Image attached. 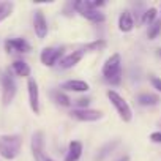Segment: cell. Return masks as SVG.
Listing matches in <instances>:
<instances>
[{"mask_svg": "<svg viewBox=\"0 0 161 161\" xmlns=\"http://www.w3.org/2000/svg\"><path fill=\"white\" fill-rule=\"evenodd\" d=\"M33 30H35V35L40 40L46 38L49 27H47V21H46L43 11H35V16H33Z\"/></svg>", "mask_w": 161, "mask_h": 161, "instance_id": "11", "label": "cell"}, {"mask_svg": "<svg viewBox=\"0 0 161 161\" xmlns=\"http://www.w3.org/2000/svg\"><path fill=\"white\" fill-rule=\"evenodd\" d=\"M103 77L111 86H119L122 80V57L120 54H112L103 65Z\"/></svg>", "mask_w": 161, "mask_h": 161, "instance_id": "1", "label": "cell"}, {"mask_svg": "<svg viewBox=\"0 0 161 161\" xmlns=\"http://www.w3.org/2000/svg\"><path fill=\"white\" fill-rule=\"evenodd\" d=\"M3 46L8 54H27L32 49L30 43L24 38H8Z\"/></svg>", "mask_w": 161, "mask_h": 161, "instance_id": "6", "label": "cell"}, {"mask_svg": "<svg viewBox=\"0 0 161 161\" xmlns=\"http://www.w3.org/2000/svg\"><path fill=\"white\" fill-rule=\"evenodd\" d=\"M150 82L153 86V89H156L158 92H161V77H156V76H152L150 77Z\"/></svg>", "mask_w": 161, "mask_h": 161, "instance_id": "25", "label": "cell"}, {"mask_svg": "<svg viewBox=\"0 0 161 161\" xmlns=\"http://www.w3.org/2000/svg\"><path fill=\"white\" fill-rule=\"evenodd\" d=\"M74 104L77 106L76 109H89V104H90V98H77L74 101Z\"/></svg>", "mask_w": 161, "mask_h": 161, "instance_id": "24", "label": "cell"}, {"mask_svg": "<svg viewBox=\"0 0 161 161\" xmlns=\"http://www.w3.org/2000/svg\"><path fill=\"white\" fill-rule=\"evenodd\" d=\"M22 139L19 134H3L0 136V156L5 159H14L21 153Z\"/></svg>", "mask_w": 161, "mask_h": 161, "instance_id": "2", "label": "cell"}, {"mask_svg": "<svg viewBox=\"0 0 161 161\" xmlns=\"http://www.w3.org/2000/svg\"><path fill=\"white\" fill-rule=\"evenodd\" d=\"M62 92H74V93H86L90 90V86L86 82V80L80 79H68L62 84Z\"/></svg>", "mask_w": 161, "mask_h": 161, "instance_id": "10", "label": "cell"}, {"mask_svg": "<svg viewBox=\"0 0 161 161\" xmlns=\"http://www.w3.org/2000/svg\"><path fill=\"white\" fill-rule=\"evenodd\" d=\"M117 161H130V156H128V155H125V156H122V158H119Z\"/></svg>", "mask_w": 161, "mask_h": 161, "instance_id": "27", "label": "cell"}, {"mask_svg": "<svg viewBox=\"0 0 161 161\" xmlns=\"http://www.w3.org/2000/svg\"><path fill=\"white\" fill-rule=\"evenodd\" d=\"M80 16L86 18L90 22H93V24H101V22L106 21L104 13H101L100 10H90V11H86V13H80Z\"/></svg>", "mask_w": 161, "mask_h": 161, "instance_id": "17", "label": "cell"}, {"mask_svg": "<svg viewBox=\"0 0 161 161\" xmlns=\"http://www.w3.org/2000/svg\"><path fill=\"white\" fill-rule=\"evenodd\" d=\"M27 93H29L30 109L35 114H40V90H38L36 80L33 77H29V80H27Z\"/></svg>", "mask_w": 161, "mask_h": 161, "instance_id": "8", "label": "cell"}, {"mask_svg": "<svg viewBox=\"0 0 161 161\" xmlns=\"http://www.w3.org/2000/svg\"><path fill=\"white\" fill-rule=\"evenodd\" d=\"M16 92H18V89H16L14 77L11 76L10 71H5L2 74V103L5 106H8L14 100Z\"/></svg>", "mask_w": 161, "mask_h": 161, "instance_id": "4", "label": "cell"}, {"mask_svg": "<svg viewBox=\"0 0 161 161\" xmlns=\"http://www.w3.org/2000/svg\"><path fill=\"white\" fill-rule=\"evenodd\" d=\"M51 97H52V100L58 104V106H69L71 104V100H69V97L65 93V92H62V90H52V93H51Z\"/></svg>", "mask_w": 161, "mask_h": 161, "instance_id": "19", "label": "cell"}, {"mask_svg": "<svg viewBox=\"0 0 161 161\" xmlns=\"http://www.w3.org/2000/svg\"><path fill=\"white\" fill-rule=\"evenodd\" d=\"M106 47V41L104 40H95V41H90V43H86L84 44V52L89 51V52H95V51H101Z\"/></svg>", "mask_w": 161, "mask_h": 161, "instance_id": "21", "label": "cell"}, {"mask_svg": "<svg viewBox=\"0 0 161 161\" xmlns=\"http://www.w3.org/2000/svg\"><path fill=\"white\" fill-rule=\"evenodd\" d=\"M119 144H120L119 141H112V142H108L106 145H103V147L100 148V152L97 153V156H95V161H103L106 156H109V155L114 152V148H115Z\"/></svg>", "mask_w": 161, "mask_h": 161, "instance_id": "18", "label": "cell"}, {"mask_svg": "<svg viewBox=\"0 0 161 161\" xmlns=\"http://www.w3.org/2000/svg\"><path fill=\"white\" fill-rule=\"evenodd\" d=\"M63 47H44L40 54V60L44 66H55L63 58Z\"/></svg>", "mask_w": 161, "mask_h": 161, "instance_id": "5", "label": "cell"}, {"mask_svg": "<svg viewBox=\"0 0 161 161\" xmlns=\"http://www.w3.org/2000/svg\"><path fill=\"white\" fill-rule=\"evenodd\" d=\"M69 117L77 122H97L103 117V112L98 109H73L69 112Z\"/></svg>", "mask_w": 161, "mask_h": 161, "instance_id": "7", "label": "cell"}, {"mask_svg": "<svg viewBox=\"0 0 161 161\" xmlns=\"http://www.w3.org/2000/svg\"><path fill=\"white\" fill-rule=\"evenodd\" d=\"M11 69L16 76L19 77H29L30 76V66L29 63H25L24 60H14L11 63Z\"/></svg>", "mask_w": 161, "mask_h": 161, "instance_id": "15", "label": "cell"}, {"mask_svg": "<svg viewBox=\"0 0 161 161\" xmlns=\"http://www.w3.org/2000/svg\"><path fill=\"white\" fill-rule=\"evenodd\" d=\"M134 29V19H133V14L130 11H123L120 16H119V30L123 32V33H128Z\"/></svg>", "mask_w": 161, "mask_h": 161, "instance_id": "14", "label": "cell"}, {"mask_svg": "<svg viewBox=\"0 0 161 161\" xmlns=\"http://www.w3.org/2000/svg\"><path fill=\"white\" fill-rule=\"evenodd\" d=\"M46 161H54V159H52V158H49V156H47V158H46Z\"/></svg>", "mask_w": 161, "mask_h": 161, "instance_id": "29", "label": "cell"}, {"mask_svg": "<svg viewBox=\"0 0 161 161\" xmlns=\"http://www.w3.org/2000/svg\"><path fill=\"white\" fill-rule=\"evenodd\" d=\"M13 13V3L11 2H2L0 3V22L5 21Z\"/></svg>", "mask_w": 161, "mask_h": 161, "instance_id": "23", "label": "cell"}, {"mask_svg": "<svg viewBox=\"0 0 161 161\" xmlns=\"http://www.w3.org/2000/svg\"><path fill=\"white\" fill-rule=\"evenodd\" d=\"M156 54H158V55L161 57V49H158V51H156Z\"/></svg>", "mask_w": 161, "mask_h": 161, "instance_id": "28", "label": "cell"}, {"mask_svg": "<svg viewBox=\"0 0 161 161\" xmlns=\"http://www.w3.org/2000/svg\"><path fill=\"white\" fill-rule=\"evenodd\" d=\"M82 57H84V51H82V49L73 51V52L63 55V58L58 62V66H60L62 69H69V68L76 66L80 60H82Z\"/></svg>", "mask_w": 161, "mask_h": 161, "instance_id": "12", "label": "cell"}, {"mask_svg": "<svg viewBox=\"0 0 161 161\" xmlns=\"http://www.w3.org/2000/svg\"><path fill=\"white\" fill-rule=\"evenodd\" d=\"M80 155H82V142L71 141L68 144V150H66V155H65L63 161H79Z\"/></svg>", "mask_w": 161, "mask_h": 161, "instance_id": "13", "label": "cell"}, {"mask_svg": "<svg viewBox=\"0 0 161 161\" xmlns=\"http://www.w3.org/2000/svg\"><path fill=\"white\" fill-rule=\"evenodd\" d=\"M44 134L41 131L33 133L32 136V153L35 161H46V155H44Z\"/></svg>", "mask_w": 161, "mask_h": 161, "instance_id": "9", "label": "cell"}, {"mask_svg": "<svg viewBox=\"0 0 161 161\" xmlns=\"http://www.w3.org/2000/svg\"><path fill=\"white\" fill-rule=\"evenodd\" d=\"M106 95H108L111 104L114 106V109L117 111L119 117H120L123 122H131V119H133V111H131L130 104L126 103V100H125L122 95H119L115 90H108Z\"/></svg>", "mask_w": 161, "mask_h": 161, "instance_id": "3", "label": "cell"}, {"mask_svg": "<svg viewBox=\"0 0 161 161\" xmlns=\"http://www.w3.org/2000/svg\"><path fill=\"white\" fill-rule=\"evenodd\" d=\"M158 11H156V8H148V10H145L144 13H142V24H145V25H150V24H153L158 18Z\"/></svg>", "mask_w": 161, "mask_h": 161, "instance_id": "20", "label": "cell"}, {"mask_svg": "<svg viewBox=\"0 0 161 161\" xmlns=\"http://www.w3.org/2000/svg\"><path fill=\"white\" fill-rule=\"evenodd\" d=\"M159 33H161V19H156L153 24H150V25H148L147 36H148V40H155Z\"/></svg>", "mask_w": 161, "mask_h": 161, "instance_id": "22", "label": "cell"}, {"mask_svg": "<svg viewBox=\"0 0 161 161\" xmlns=\"http://www.w3.org/2000/svg\"><path fill=\"white\" fill-rule=\"evenodd\" d=\"M137 103L141 106H147V108L156 106V104H159V97L155 93H141V95H137Z\"/></svg>", "mask_w": 161, "mask_h": 161, "instance_id": "16", "label": "cell"}, {"mask_svg": "<svg viewBox=\"0 0 161 161\" xmlns=\"http://www.w3.org/2000/svg\"><path fill=\"white\" fill-rule=\"evenodd\" d=\"M150 141L155 144H161V131H155L150 134Z\"/></svg>", "mask_w": 161, "mask_h": 161, "instance_id": "26", "label": "cell"}]
</instances>
